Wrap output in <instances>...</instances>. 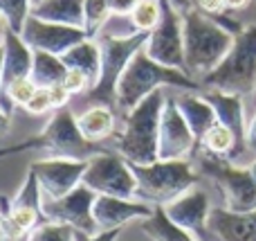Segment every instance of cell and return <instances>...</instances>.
<instances>
[{"instance_id": "cell-27", "label": "cell", "mask_w": 256, "mask_h": 241, "mask_svg": "<svg viewBox=\"0 0 256 241\" xmlns=\"http://www.w3.org/2000/svg\"><path fill=\"white\" fill-rule=\"evenodd\" d=\"M68 72V66L58 54L40 52L34 50V63H32V81L38 88H50L54 84H61Z\"/></svg>"}, {"instance_id": "cell-5", "label": "cell", "mask_w": 256, "mask_h": 241, "mask_svg": "<svg viewBox=\"0 0 256 241\" xmlns=\"http://www.w3.org/2000/svg\"><path fill=\"white\" fill-rule=\"evenodd\" d=\"M200 84L212 90L252 97L256 90V25L243 27L234 36L232 50Z\"/></svg>"}, {"instance_id": "cell-32", "label": "cell", "mask_w": 256, "mask_h": 241, "mask_svg": "<svg viewBox=\"0 0 256 241\" xmlns=\"http://www.w3.org/2000/svg\"><path fill=\"white\" fill-rule=\"evenodd\" d=\"M61 84L70 90V95H81V93H88L90 90L88 75L81 72V70H76V68H68V72H66V77H63Z\"/></svg>"}, {"instance_id": "cell-1", "label": "cell", "mask_w": 256, "mask_h": 241, "mask_svg": "<svg viewBox=\"0 0 256 241\" xmlns=\"http://www.w3.org/2000/svg\"><path fill=\"white\" fill-rule=\"evenodd\" d=\"M184 30V72L194 79L207 77L234 45V34L212 16L191 7L182 14Z\"/></svg>"}, {"instance_id": "cell-3", "label": "cell", "mask_w": 256, "mask_h": 241, "mask_svg": "<svg viewBox=\"0 0 256 241\" xmlns=\"http://www.w3.org/2000/svg\"><path fill=\"white\" fill-rule=\"evenodd\" d=\"M162 86H173V88H184V90L200 88V84L191 75H186L184 70H178V68H168L153 61L146 54V50L142 48L130 59V63H128V68L120 79V86H117V111H122L126 115L142 99H146L153 90L162 88Z\"/></svg>"}, {"instance_id": "cell-28", "label": "cell", "mask_w": 256, "mask_h": 241, "mask_svg": "<svg viewBox=\"0 0 256 241\" xmlns=\"http://www.w3.org/2000/svg\"><path fill=\"white\" fill-rule=\"evenodd\" d=\"M84 14H86V32L90 39H97L102 34L106 21L112 16L110 0H84Z\"/></svg>"}, {"instance_id": "cell-18", "label": "cell", "mask_w": 256, "mask_h": 241, "mask_svg": "<svg viewBox=\"0 0 256 241\" xmlns=\"http://www.w3.org/2000/svg\"><path fill=\"white\" fill-rule=\"evenodd\" d=\"M209 230L218 241H256V210L232 212L227 207H214Z\"/></svg>"}, {"instance_id": "cell-9", "label": "cell", "mask_w": 256, "mask_h": 241, "mask_svg": "<svg viewBox=\"0 0 256 241\" xmlns=\"http://www.w3.org/2000/svg\"><path fill=\"white\" fill-rule=\"evenodd\" d=\"M84 185L104 196L137 198V180L130 162L117 151H99L88 160Z\"/></svg>"}, {"instance_id": "cell-35", "label": "cell", "mask_w": 256, "mask_h": 241, "mask_svg": "<svg viewBox=\"0 0 256 241\" xmlns=\"http://www.w3.org/2000/svg\"><path fill=\"white\" fill-rule=\"evenodd\" d=\"M140 3L142 0H110V9L115 16H130Z\"/></svg>"}, {"instance_id": "cell-39", "label": "cell", "mask_w": 256, "mask_h": 241, "mask_svg": "<svg viewBox=\"0 0 256 241\" xmlns=\"http://www.w3.org/2000/svg\"><path fill=\"white\" fill-rule=\"evenodd\" d=\"M7 23H4V18H2V14H0V45H2V41H4V34H7Z\"/></svg>"}, {"instance_id": "cell-14", "label": "cell", "mask_w": 256, "mask_h": 241, "mask_svg": "<svg viewBox=\"0 0 256 241\" xmlns=\"http://www.w3.org/2000/svg\"><path fill=\"white\" fill-rule=\"evenodd\" d=\"M43 214V192H40L38 178L34 171H27L25 180H22L18 194L9 201V210L4 214V223L18 234H27L30 237L40 223H45Z\"/></svg>"}, {"instance_id": "cell-24", "label": "cell", "mask_w": 256, "mask_h": 241, "mask_svg": "<svg viewBox=\"0 0 256 241\" xmlns=\"http://www.w3.org/2000/svg\"><path fill=\"white\" fill-rule=\"evenodd\" d=\"M63 63L68 68H76V70L86 72L90 79V90L97 86L99 72H102V48H99L97 39H86L70 48L66 54H61Z\"/></svg>"}, {"instance_id": "cell-8", "label": "cell", "mask_w": 256, "mask_h": 241, "mask_svg": "<svg viewBox=\"0 0 256 241\" xmlns=\"http://www.w3.org/2000/svg\"><path fill=\"white\" fill-rule=\"evenodd\" d=\"M200 174L216 183L222 192L225 207L232 212H252L256 210V180L250 167H236L227 158H216L200 153L198 158Z\"/></svg>"}, {"instance_id": "cell-4", "label": "cell", "mask_w": 256, "mask_h": 241, "mask_svg": "<svg viewBox=\"0 0 256 241\" xmlns=\"http://www.w3.org/2000/svg\"><path fill=\"white\" fill-rule=\"evenodd\" d=\"M164 102L166 97L158 88L124 115V131L115 138V151L132 165H150L158 160L160 120Z\"/></svg>"}, {"instance_id": "cell-16", "label": "cell", "mask_w": 256, "mask_h": 241, "mask_svg": "<svg viewBox=\"0 0 256 241\" xmlns=\"http://www.w3.org/2000/svg\"><path fill=\"white\" fill-rule=\"evenodd\" d=\"M88 160H70V158H48L30 167L36 174L40 192L48 198H61L84 183Z\"/></svg>"}, {"instance_id": "cell-45", "label": "cell", "mask_w": 256, "mask_h": 241, "mask_svg": "<svg viewBox=\"0 0 256 241\" xmlns=\"http://www.w3.org/2000/svg\"><path fill=\"white\" fill-rule=\"evenodd\" d=\"M36 3H40V0H32V7H34V5H36Z\"/></svg>"}, {"instance_id": "cell-40", "label": "cell", "mask_w": 256, "mask_h": 241, "mask_svg": "<svg viewBox=\"0 0 256 241\" xmlns=\"http://www.w3.org/2000/svg\"><path fill=\"white\" fill-rule=\"evenodd\" d=\"M2 63H4V48L0 45V81H2Z\"/></svg>"}, {"instance_id": "cell-11", "label": "cell", "mask_w": 256, "mask_h": 241, "mask_svg": "<svg viewBox=\"0 0 256 241\" xmlns=\"http://www.w3.org/2000/svg\"><path fill=\"white\" fill-rule=\"evenodd\" d=\"M99 194L92 192L90 187H86L84 183L76 189H72L70 194L61 198H43V214L52 223H63L74 228L76 232L86 234H97L99 225L94 221L92 207Z\"/></svg>"}, {"instance_id": "cell-21", "label": "cell", "mask_w": 256, "mask_h": 241, "mask_svg": "<svg viewBox=\"0 0 256 241\" xmlns=\"http://www.w3.org/2000/svg\"><path fill=\"white\" fill-rule=\"evenodd\" d=\"M176 104H178V108H180V113L184 115L189 129L194 131L196 142H198V149H200V140H202L204 133L218 122L216 111H214V106L202 95H194V93L176 97Z\"/></svg>"}, {"instance_id": "cell-41", "label": "cell", "mask_w": 256, "mask_h": 241, "mask_svg": "<svg viewBox=\"0 0 256 241\" xmlns=\"http://www.w3.org/2000/svg\"><path fill=\"white\" fill-rule=\"evenodd\" d=\"M0 205L7 207V210H9V198H7V196H2V194H0Z\"/></svg>"}, {"instance_id": "cell-23", "label": "cell", "mask_w": 256, "mask_h": 241, "mask_svg": "<svg viewBox=\"0 0 256 241\" xmlns=\"http://www.w3.org/2000/svg\"><path fill=\"white\" fill-rule=\"evenodd\" d=\"M32 16L40 18V21L86 30L84 0H40L32 7Z\"/></svg>"}, {"instance_id": "cell-29", "label": "cell", "mask_w": 256, "mask_h": 241, "mask_svg": "<svg viewBox=\"0 0 256 241\" xmlns=\"http://www.w3.org/2000/svg\"><path fill=\"white\" fill-rule=\"evenodd\" d=\"M162 18V5L160 0H142L130 14V25L132 32H153L155 25Z\"/></svg>"}, {"instance_id": "cell-7", "label": "cell", "mask_w": 256, "mask_h": 241, "mask_svg": "<svg viewBox=\"0 0 256 241\" xmlns=\"http://www.w3.org/2000/svg\"><path fill=\"white\" fill-rule=\"evenodd\" d=\"M148 34L146 32H132L126 36H112V34H99L97 43L102 48V72L99 81L92 90L86 93V99L90 104H106L117 111V86L128 68L130 59L146 48Z\"/></svg>"}, {"instance_id": "cell-42", "label": "cell", "mask_w": 256, "mask_h": 241, "mask_svg": "<svg viewBox=\"0 0 256 241\" xmlns=\"http://www.w3.org/2000/svg\"><path fill=\"white\" fill-rule=\"evenodd\" d=\"M4 214H7V207H2V205H0V223H2V219H4Z\"/></svg>"}, {"instance_id": "cell-43", "label": "cell", "mask_w": 256, "mask_h": 241, "mask_svg": "<svg viewBox=\"0 0 256 241\" xmlns=\"http://www.w3.org/2000/svg\"><path fill=\"white\" fill-rule=\"evenodd\" d=\"M250 171H252V176H254V180H256V160L250 165Z\"/></svg>"}, {"instance_id": "cell-33", "label": "cell", "mask_w": 256, "mask_h": 241, "mask_svg": "<svg viewBox=\"0 0 256 241\" xmlns=\"http://www.w3.org/2000/svg\"><path fill=\"white\" fill-rule=\"evenodd\" d=\"M25 111L30 113V115H45L48 111H52V102H50L48 88H36L32 99L25 104Z\"/></svg>"}, {"instance_id": "cell-12", "label": "cell", "mask_w": 256, "mask_h": 241, "mask_svg": "<svg viewBox=\"0 0 256 241\" xmlns=\"http://www.w3.org/2000/svg\"><path fill=\"white\" fill-rule=\"evenodd\" d=\"M198 153L194 131L189 129L184 115L176 104V97H166L160 120V142L158 160H189Z\"/></svg>"}, {"instance_id": "cell-26", "label": "cell", "mask_w": 256, "mask_h": 241, "mask_svg": "<svg viewBox=\"0 0 256 241\" xmlns=\"http://www.w3.org/2000/svg\"><path fill=\"white\" fill-rule=\"evenodd\" d=\"M142 232L150 241H198L194 234H189L186 230H182L180 225L173 223L166 216L162 205H155L153 214L142 221Z\"/></svg>"}, {"instance_id": "cell-36", "label": "cell", "mask_w": 256, "mask_h": 241, "mask_svg": "<svg viewBox=\"0 0 256 241\" xmlns=\"http://www.w3.org/2000/svg\"><path fill=\"white\" fill-rule=\"evenodd\" d=\"M120 237V230H104L97 234H86V232H76V241H115Z\"/></svg>"}, {"instance_id": "cell-22", "label": "cell", "mask_w": 256, "mask_h": 241, "mask_svg": "<svg viewBox=\"0 0 256 241\" xmlns=\"http://www.w3.org/2000/svg\"><path fill=\"white\" fill-rule=\"evenodd\" d=\"M76 124H79L81 133L90 140V142H99L112 138L117 126L115 108L106 106V104H90L81 115H76Z\"/></svg>"}, {"instance_id": "cell-6", "label": "cell", "mask_w": 256, "mask_h": 241, "mask_svg": "<svg viewBox=\"0 0 256 241\" xmlns=\"http://www.w3.org/2000/svg\"><path fill=\"white\" fill-rule=\"evenodd\" d=\"M130 169L137 180V201L166 205L176 201L186 189L196 187L198 171L191 160H155L150 165H132Z\"/></svg>"}, {"instance_id": "cell-44", "label": "cell", "mask_w": 256, "mask_h": 241, "mask_svg": "<svg viewBox=\"0 0 256 241\" xmlns=\"http://www.w3.org/2000/svg\"><path fill=\"white\" fill-rule=\"evenodd\" d=\"M252 104H254V111H256V90H254V95H252Z\"/></svg>"}, {"instance_id": "cell-38", "label": "cell", "mask_w": 256, "mask_h": 241, "mask_svg": "<svg viewBox=\"0 0 256 241\" xmlns=\"http://www.w3.org/2000/svg\"><path fill=\"white\" fill-rule=\"evenodd\" d=\"M248 142H250V147L256 151V113H254L252 122H250V126H248Z\"/></svg>"}, {"instance_id": "cell-37", "label": "cell", "mask_w": 256, "mask_h": 241, "mask_svg": "<svg viewBox=\"0 0 256 241\" xmlns=\"http://www.w3.org/2000/svg\"><path fill=\"white\" fill-rule=\"evenodd\" d=\"M225 3V9L227 12H238V9H245L252 0H222Z\"/></svg>"}, {"instance_id": "cell-31", "label": "cell", "mask_w": 256, "mask_h": 241, "mask_svg": "<svg viewBox=\"0 0 256 241\" xmlns=\"http://www.w3.org/2000/svg\"><path fill=\"white\" fill-rule=\"evenodd\" d=\"M30 241H76V230L70 225L45 221L30 234Z\"/></svg>"}, {"instance_id": "cell-2", "label": "cell", "mask_w": 256, "mask_h": 241, "mask_svg": "<svg viewBox=\"0 0 256 241\" xmlns=\"http://www.w3.org/2000/svg\"><path fill=\"white\" fill-rule=\"evenodd\" d=\"M22 151H45L50 158H70V160H90L94 153L104 151L99 142H90L76 124V115L70 108L54 111L50 124L34 138L9 144L0 149V158L14 156Z\"/></svg>"}, {"instance_id": "cell-30", "label": "cell", "mask_w": 256, "mask_h": 241, "mask_svg": "<svg viewBox=\"0 0 256 241\" xmlns=\"http://www.w3.org/2000/svg\"><path fill=\"white\" fill-rule=\"evenodd\" d=\"M0 14L9 30L20 34L27 18L32 16V0H0Z\"/></svg>"}, {"instance_id": "cell-15", "label": "cell", "mask_w": 256, "mask_h": 241, "mask_svg": "<svg viewBox=\"0 0 256 241\" xmlns=\"http://www.w3.org/2000/svg\"><path fill=\"white\" fill-rule=\"evenodd\" d=\"M22 41L30 45L32 50H40V52L50 54H66L70 48L76 43L90 39L88 32L81 27H70V25H58V23L40 21L36 16H30L20 32Z\"/></svg>"}, {"instance_id": "cell-13", "label": "cell", "mask_w": 256, "mask_h": 241, "mask_svg": "<svg viewBox=\"0 0 256 241\" xmlns=\"http://www.w3.org/2000/svg\"><path fill=\"white\" fill-rule=\"evenodd\" d=\"M166 216L182 230L194 234L198 241H212V230H209V214H212V205H209V196L204 189L191 187L186 189L182 196L176 201L162 205Z\"/></svg>"}, {"instance_id": "cell-10", "label": "cell", "mask_w": 256, "mask_h": 241, "mask_svg": "<svg viewBox=\"0 0 256 241\" xmlns=\"http://www.w3.org/2000/svg\"><path fill=\"white\" fill-rule=\"evenodd\" d=\"M162 5V18L148 32L146 41V54L153 61L168 68L184 70V30H182V14L173 7L168 0H160Z\"/></svg>"}, {"instance_id": "cell-20", "label": "cell", "mask_w": 256, "mask_h": 241, "mask_svg": "<svg viewBox=\"0 0 256 241\" xmlns=\"http://www.w3.org/2000/svg\"><path fill=\"white\" fill-rule=\"evenodd\" d=\"M4 48V63H2V81H0V95L16 84L18 79L32 77V63H34V50L22 41L20 34L7 30L2 41Z\"/></svg>"}, {"instance_id": "cell-19", "label": "cell", "mask_w": 256, "mask_h": 241, "mask_svg": "<svg viewBox=\"0 0 256 241\" xmlns=\"http://www.w3.org/2000/svg\"><path fill=\"white\" fill-rule=\"evenodd\" d=\"M202 97L214 106L218 122L234 131L236 140L240 144V151L245 153L250 142H248V122H245L243 97L240 95H232V93H222V90H212V88L204 90Z\"/></svg>"}, {"instance_id": "cell-25", "label": "cell", "mask_w": 256, "mask_h": 241, "mask_svg": "<svg viewBox=\"0 0 256 241\" xmlns=\"http://www.w3.org/2000/svg\"><path fill=\"white\" fill-rule=\"evenodd\" d=\"M198 151L209 153V156H216V158H227V160H232V162H234L238 156H243L234 131L227 129V126L220 124V122H216V124L204 133V138L200 140Z\"/></svg>"}, {"instance_id": "cell-34", "label": "cell", "mask_w": 256, "mask_h": 241, "mask_svg": "<svg viewBox=\"0 0 256 241\" xmlns=\"http://www.w3.org/2000/svg\"><path fill=\"white\" fill-rule=\"evenodd\" d=\"M48 95H50V102H52V111H58V108H66L68 102H70V90L66 88L63 84H54L48 88Z\"/></svg>"}, {"instance_id": "cell-17", "label": "cell", "mask_w": 256, "mask_h": 241, "mask_svg": "<svg viewBox=\"0 0 256 241\" xmlns=\"http://www.w3.org/2000/svg\"><path fill=\"white\" fill-rule=\"evenodd\" d=\"M94 221L99 225V232L104 230H122L126 223L135 219H148L153 214V207L137 198H120V196H104L99 194L92 207Z\"/></svg>"}]
</instances>
